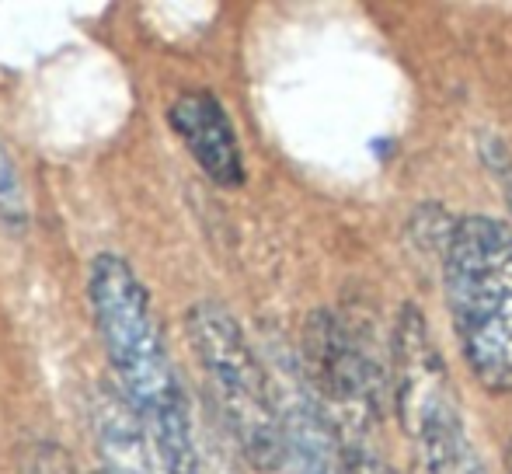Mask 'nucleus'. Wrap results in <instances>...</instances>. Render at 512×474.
<instances>
[{
    "instance_id": "7",
    "label": "nucleus",
    "mask_w": 512,
    "mask_h": 474,
    "mask_svg": "<svg viewBox=\"0 0 512 474\" xmlns=\"http://www.w3.org/2000/svg\"><path fill=\"white\" fill-rule=\"evenodd\" d=\"M95 443L105 474H168L150 433L115 387H105L95 401Z\"/></svg>"
},
{
    "instance_id": "9",
    "label": "nucleus",
    "mask_w": 512,
    "mask_h": 474,
    "mask_svg": "<svg viewBox=\"0 0 512 474\" xmlns=\"http://www.w3.org/2000/svg\"><path fill=\"white\" fill-rule=\"evenodd\" d=\"M506 474H512V443L506 447Z\"/></svg>"
},
{
    "instance_id": "5",
    "label": "nucleus",
    "mask_w": 512,
    "mask_h": 474,
    "mask_svg": "<svg viewBox=\"0 0 512 474\" xmlns=\"http://www.w3.org/2000/svg\"><path fill=\"white\" fill-rule=\"evenodd\" d=\"M279 419H283V474H349L342 443L335 426L324 415L321 401L310 391L304 370L297 359H286L279 366L276 380Z\"/></svg>"
},
{
    "instance_id": "6",
    "label": "nucleus",
    "mask_w": 512,
    "mask_h": 474,
    "mask_svg": "<svg viewBox=\"0 0 512 474\" xmlns=\"http://www.w3.org/2000/svg\"><path fill=\"white\" fill-rule=\"evenodd\" d=\"M168 126L185 143L192 161L203 175L220 189H241L244 185V157L237 143L234 122L213 91H185L171 102Z\"/></svg>"
},
{
    "instance_id": "3",
    "label": "nucleus",
    "mask_w": 512,
    "mask_h": 474,
    "mask_svg": "<svg viewBox=\"0 0 512 474\" xmlns=\"http://www.w3.org/2000/svg\"><path fill=\"white\" fill-rule=\"evenodd\" d=\"M192 353L199 359L209 394L244 461L258 471H279L283 461V419L276 384L265 373L241 321L216 300H199L185 314Z\"/></svg>"
},
{
    "instance_id": "8",
    "label": "nucleus",
    "mask_w": 512,
    "mask_h": 474,
    "mask_svg": "<svg viewBox=\"0 0 512 474\" xmlns=\"http://www.w3.org/2000/svg\"><path fill=\"white\" fill-rule=\"evenodd\" d=\"M32 210H28V192L21 182V171L14 164L11 150L0 143V227L7 234H25Z\"/></svg>"
},
{
    "instance_id": "4",
    "label": "nucleus",
    "mask_w": 512,
    "mask_h": 474,
    "mask_svg": "<svg viewBox=\"0 0 512 474\" xmlns=\"http://www.w3.org/2000/svg\"><path fill=\"white\" fill-rule=\"evenodd\" d=\"M394 408L415 454V474H488L450 391L429 321L411 304L394 332Z\"/></svg>"
},
{
    "instance_id": "1",
    "label": "nucleus",
    "mask_w": 512,
    "mask_h": 474,
    "mask_svg": "<svg viewBox=\"0 0 512 474\" xmlns=\"http://www.w3.org/2000/svg\"><path fill=\"white\" fill-rule=\"evenodd\" d=\"M88 300L119 394L150 433L164 468L168 474H203L189 394L143 279L126 258L98 255L88 269Z\"/></svg>"
},
{
    "instance_id": "2",
    "label": "nucleus",
    "mask_w": 512,
    "mask_h": 474,
    "mask_svg": "<svg viewBox=\"0 0 512 474\" xmlns=\"http://www.w3.org/2000/svg\"><path fill=\"white\" fill-rule=\"evenodd\" d=\"M443 293L460 353L488 394H512V227L471 213L443 241Z\"/></svg>"
}]
</instances>
